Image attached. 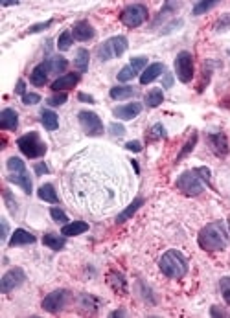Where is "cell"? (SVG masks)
<instances>
[{
    "label": "cell",
    "mask_w": 230,
    "mask_h": 318,
    "mask_svg": "<svg viewBox=\"0 0 230 318\" xmlns=\"http://www.w3.org/2000/svg\"><path fill=\"white\" fill-rule=\"evenodd\" d=\"M217 2H206V0H203V2H195V6H193V15H203V13H206V11H210L212 8H216Z\"/></svg>",
    "instance_id": "8d00e7d4"
},
{
    "label": "cell",
    "mask_w": 230,
    "mask_h": 318,
    "mask_svg": "<svg viewBox=\"0 0 230 318\" xmlns=\"http://www.w3.org/2000/svg\"><path fill=\"white\" fill-rule=\"evenodd\" d=\"M15 94H19V96H26V94H28V92H26L24 80H19V81H17V87H15Z\"/></svg>",
    "instance_id": "7dc6e473"
},
{
    "label": "cell",
    "mask_w": 230,
    "mask_h": 318,
    "mask_svg": "<svg viewBox=\"0 0 230 318\" xmlns=\"http://www.w3.org/2000/svg\"><path fill=\"white\" fill-rule=\"evenodd\" d=\"M35 243V235L29 234L28 230L17 228L10 239V247H20V245H31Z\"/></svg>",
    "instance_id": "d6986e66"
},
{
    "label": "cell",
    "mask_w": 230,
    "mask_h": 318,
    "mask_svg": "<svg viewBox=\"0 0 230 318\" xmlns=\"http://www.w3.org/2000/svg\"><path fill=\"white\" fill-rule=\"evenodd\" d=\"M26 280V272L22 270L20 267H13L10 268L8 272L2 276V280H0V293H11V291H15L17 287H20V285L24 284Z\"/></svg>",
    "instance_id": "8fae6325"
},
{
    "label": "cell",
    "mask_w": 230,
    "mask_h": 318,
    "mask_svg": "<svg viewBox=\"0 0 230 318\" xmlns=\"http://www.w3.org/2000/svg\"><path fill=\"white\" fill-rule=\"evenodd\" d=\"M228 54H230V50H228Z\"/></svg>",
    "instance_id": "9f6ffc18"
},
{
    "label": "cell",
    "mask_w": 230,
    "mask_h": 318,
    "mask_svg": "<svg viewBox=\"0 0 230 318\" xmlns=\"http://www.w3.org/2000/svg\"><path fill=\"white\" fill-rule=\"evenodd\" d=\"M88 61H90V54L87 48H79L74 59V66L78 68V72H87L88 70Z\"/></svg>",
    "instance_id": "f1b7e54d"
},
{
    "label": "cell",
    "mask_w": 230,
    "mask_h": 318,
    "mask_svg": "<svg viewBox=\"0 0 230 318\" xmlns=\"http://www.w3.org/2000/svg\"><path fill=\"white\" fill-rule=\"evenodd\" d=\"M109 284H111V287H113L116 293H120V294L127 293V282H125V278H123V274L113 272L111 274V278H109Z\"/></svg>",
    "instance_id": "f546056e"
},
{
    "label": "cell",
    "mask_w": 230,
    "mask_h": 318,
    "mask_svg": "<svg viewBox=\"0 0 230 318\" xmlns=\"http://www.w3.org/2000/svg\"><path fill=\"white\" fill-rule=\"evenodd\" d=\"M37 195H39V199L44 201V203H52V204L59 203V195L52 184H43L37 189Z\"/></svg>",
    "instance_id": "cb8c5ba5"
},
{
    "label": "cell",
    "mask_w": 230,
    "mask_h": 318,
    "mask_svg": "<svg viewBox=\"0 0 230 318\" xmlns=\"http://www.w3.org/2000/svg\"><path fill=\"white\" fill-rule=\"evenodd\" d=\"M17 145H19L20 153L28 156V158H41V156L46 154V144L41 140L37 133H28L24 136H20L17 140Z\"/></svg>",
    "instance_id": "5b68a950"
},
{
    "label": "cell",
    "mask_w": 230,
    "mask_h": 318,
    "mask_svg": "<svg viewBox=\"0 0 230 318\" xmlns=\"http://www.w3.org/2000/svg\"><path fill=\"white\" fill-rule=\"evenodd\" d=\"M166 72V66L164 63H153V65H147V68L140 74V83L142 85H149L157 80L158 75H162Z\"/></svg>",
    "instance_id": "e0dca14e"
},
{
    "label": "cell",
    "mask_w": 230,
    "mask_h": 318,
    "mask_svg": "<svg viewBox=\"0 0 230 318\" xmlns=\"http://www.w3.org/2000/svg\"><path fill=\"white\" fill-rule=\"evenodd\" d=\"M127 37L123 35H114L111 39H107L102 46L98 48V57L100 61H109V59H116V57H122L127 50Z\"/></svg>",
    "instance_id": "8992f818"
},
{
    "label": "cell",
    "mask_w": 230,
    "mask_h": 318,
    "mask_svg": "<svg viewBox=\"0 0 230 318\" xmlns=\"http://www.w3.org/2000/svg\"><path fill=\"white\" fill-rule=\"evenodd\" d=\"M78 120L81 129L85 131V134H88V136H102L103 134V122L96 112L81 110L78 114Z\"/></svg>",
    "instance_id": "30bf717a"
},
{
    "label": "cell",
    "mask_w": 230,
    "mask_h": 318,
    "mask_svg": "<svg viewBox=\"0 0 230 318\" xmlns=\"http://www.w3.org/2000/svg\"><path fill=\"white\" fill-rule=\"evenodd\" d=\"M67 100H69L67 92H57V94H54L52 98H48V105L50 107H61V105L67 103Z\"/></svg>",
    "instance_id": "f35d334b"
},
{
    "label": "cell",
    "mask_w": 230,
    "mask_h": 318,
    "mask_svg": "<svg viewBox=\"0 0 230 318\" xmlns=\"http://www.w3.org/2000/svg\"><path fill=\"white\" fill-rule=\"evenodd\" d=\"M197 138H199V134H197V131L195 133H191V136L186 140V144H184V147L181 149V153L177 154V162H181L186 154H190L191 151H193V147H195V144H197Z\"/></svg>",
    "instance_id": "d6a6232c"
},
{
    "label": "cell",
    "mask_w": 230,
    "mask_h": 318,
    "mask_svg": "<svg viewBox=\"0 0 230 318\" xmlns=\"http://www.w3.org/2000/svg\"><path fill=\"white\" fill-rule=\"evenodd\" d=\"M94 28L90 26L88 20H79L72 26V37L76 41H90L94 37Z\"/></svg>",
    "instance_id": "2e32d148"
},
{
    "label": "cell",
    "mask_w": 230,
    "mask_h": 318,
    "mask_svg": "<svg viewBox=\"0 0 230 318\" xmlns=\"http://www.w3.org/2000/svg\"><path fill=\"white\" fill-rule=\"evenodd\" d=\"M8 169H10V173H24L26 171V166L24 162L19 158V156H11V158H8Z\"/></svg>",
    "instance_id": "e575fe53"
},
{
    "label": "cell",
    "mask_w": 230,
    "mask_h": 318,
    "mask_svg": "<svg viewBox=\"0 0 230 318\" xmlns=\"http://www.w3.org/2000/svg\"><path fill=\"white\" fill-rule=\"evenodd\" d=\"M48 68H46V65L44 63H41V65H37L34 68V72H31V75H29V81H31V85H35V87H44L46 85V81H48Z\"/></svg>",
    "instance_id": "44dd1931"
},
{
    "label": "cell",
    "mask_w": 230,
    "mask_h": 318,
    "mask_svg": "<svg viewBox=\"0 0 230 318\" xmlns=\"http://www.w3.org/2000/svg\"><path fill=\"white\" fill-rule=\"evenodd\" d=\"M43 243L52 250H63L64 249V235H59V234H44L43 237Z\"/></svg>",
    "instance_id": "83f0119b"
},
{
    "label": "cell",
    "mask_w": 230,
    "mask_h": 318,
    "mask_svg": "<svg viewBox=\"0 0 230 318\" xmlns=\"http://www.w3.org/2000/svg\"><path fill=\"white\" fill-rule=\"evenodd\" d=\"M78 83H79V74H76V72H69V74L59 75L57 80L52 83V90H55V92H64V90L74 89Z\"/></svg>",
    "instance_id": "9a60e30c"
},
{
    "label": "cell",
    "mask_w": 230,
    "mask_h": 318,
    "mask_svg": "<svg viewBox=\"0 0 230 318\" xmlns=\"http://www.w3.org/2000/svg\"><path fill=\"white\" fill-rule=\"evenodd\" d=\"M41 122H43L46 131H55L59 127V116L55 114L54 110H48V109L41 110Z\"/></svg>",
    "instance_id": "484cf974"
},
{
    "label": "cell",
    "mask_w": 230,
    "mask_h": 318,
    "mask_svg": "<svg viewBox=\"0 0 230 318\" xmlns=\"http://www.w3.org/2000/svg\"><path fill=\"white\" fill-rule=\"evenodd\" d=\"M63 184L74 208L102 217L125 206L133 180L123 158L96 145L70 160L64 169Z\"/></svg>",
    "instance_id": "6da1fadb"
},
{
    "label": "cell",
    "mask_w": 230,
    "mask_h": 318,
    "mask_svg": "<svg viewBox=\"0 0 230 318\" xmlns=\"http://www.w3.org/2000/svg\"><path fill=\"white\" fill-rule=\"evenodd\" d=\"M72 43H74L72 31H63L57 39V50H61V52L70 50V48H72Z\"/></svg>",
    "instance_id": "836d02e7"
},
{
    "label": "cell",
    "mask_w": 230,
    "mask_h": 318,
    "mask_svg": "<svg viewBox=\"0 0 230 318\" xmlns=\"http://www.w3.org/2000/svg\"><path fill=\"white\" fill-rule=\"evenodd\" d=\"M146 68H147V57H133L131 63L125 65L118 72V81H120V83L131 81L133 77H137V74L144 72Z\"/></svg>",
    "instance_id": "7c38bea8"
},
{
    "label": "cell",
    "mask_w": 230,
    "mask_h": 318,
    "mask_svg": "<svg viewBox=\"0 0 230 318\" xmlns=\"http://www.w3.org/2000/svg\"><path fill=\"white\" fill-rule=\"evenodd\" d=\"M0 223H2V241H6V237H8V234H10V224H8L6 219H2Z\"/></svg>",
    "instance_id": "681fc988"
},
{
    "label": "cell",
    "mask_w": 230,
    "mask_h": 318,
    "mask_svg": "<svg viewBox=\"0 0 230 318\" xmlns=\"http://www.w3.org/2000/svg\"><path fill=\"white\" fill-rule=\"evenodd\" d=\"M111 316H125V311H123V309H118V311L111 313Z\"/></svg>",
    "instance_id": "db71d44e"
},
{
    "label": "cell",
    "mask_w": 230,
    "mask_h": 318,
    "mask_svg": "<svg viewBox=\"0 0 230 318\" xmlns=\"http://www.w3.org/2000/svg\"><path fill=\"white\" fill-rule=\"evenodd\" d=\"M210 313H212V316H230L226 311H219V309H217V305H214V307H212Z\"/></svg>",
    "instance_id": "f5cc1de1"
},
{
    "label": "cell",
    "mask_w": 230,
    "mask_h": 318,
    "mask_svg": "<svg viewBox=\"0 0 230 318\" xmlns=\"http://www.w3.org/2000/svg\"><path fill=\"white\" fill-rule=\"evenodd\" d=\"M109 133L113 134V136H123L125 134V127L120 124H111L109 125Z\"/></svg>",
    "instance_id": "f6af8a7d"
},
{
    "label": "cell",
    "mask_w": 230,
    "mask_h": 318,
    "mask_svg": "<svg viewBox=\"0 0 230 318\" xmlns=\"http://www.w3.org/2000/svg\"><path fill=\"white\" fill-rule=\"evenodd\" d=\"M4 199H6V204H8V208H10L11 214H17V201L13 199V195L10 193V189H4Z\"/></svg>",
    "instance_id": "7bdbcfd3"
},
{
    "label": "cell",
    "mask_w": 230,
    "mask_h": 318,
    "mask_svg": "<svg viewBox=\"0 0 230 318\" xmlns=\"http://www.w3.org/2000/svg\"><path fill=\"white\" fill-rule=\"evenodd\" d=\"M208 144H210V149L214 151V154H217V156H225L228 153V140H226L225 133L208 134Z\"/></svg>",
    "instance_id": "4fadbf2b"
},
{
    "label": "cell",
    "mask_w": 230,
    "mask_h": 318,
    "mask_svg": "<svg viewBox=\"0 0 230 318\" xmlns=\"http://www.w3.org/2000/svg\"><path fill=\"white\" fill-rule=\"evenodd\" d=\"M142 204H144V199H142V197H137V199H135V201H133L131 204H129L127 208L123 210L122 214H118V217H116V223H118V224L125 223V221H127V219H131L133 215L137 214V210L140 208V206H142Z\"/></svg>",
    "instance_id": "4316f807"
},
{
    "label": "cell",
    "mask_w": 230,
    "mask_h": 318,
    "mask_svg": "<svg viewBox=\"0 0 230 318\" xmlns=\"http://www.w3.org/2000/svg\"><path fill=\"white\" fill-rule=\"evenodd\" d=\"M98 305H100V300L90 296V294H81V296H79V307L88 311V313L98 311Z\"/></svg>",
    "instance_id": "4dcf8cb0"
},
{
    "label": "cell",
    "mask_w": 230,
    "mask_h": 318,
    "mask_svg": "<svg viewBox=\"0 0 230 318\" xmlns=\"http://www.w3.org/2000/svg\"><path fill=\"white\" fill-rule=\"evenodd\" d=\"M125 149L135 151V153H140V151H142V144H140L138 140H131V142H127V144H125Z\"/></svg>",
    "instance_id": "bcb514c9"
},
{
    "label": "cell",
    "mask_w": 230,
    "mask_h": 318,
    "mask_svg": "<svg viewBox=\"0 0 230 318\" xmlns=\"http://www.w3.org/2000/svg\"><path fill=\"white\" fill-rule=\"evenodd\" d=\"M158 267H160L164 276L179 280V278H184V276H186L188 259L184 258V254L179 252V250H168V252L160 258V261H158Z\"/></svg>",
    "instance_id": "277c9868"
},
{
    "label": "cell",
    "mask_w": 230,
    "mask_h": 318,
    "mask_svg": "<svg viewBox=\"0 0 230 318\" xmlns=\"http://www.w3.org/2000/svg\"><path fill=\"white\" fill-rule=\"evenodd\" d=\"M157 138H166V129L162 124H155L149 129V140H157Z\"/></svg>",
    "instance_id": "ab89813d"
},
{
    "label": "cell",
    "mask_w": 230,
    "mask_h": 318,
    "mask_svg": "<svg viewBox=\"0 0 230 318\" xmlns=\"http://www.w3.org/2000/svg\"><path fill=\"white\" fill-rule=\"evenodd\" d=\"M197 243L206 252H217L225 250L230 243V223L228 221H214L208 223L199 232Z\"/></svg>",
    "instance_id": "7a4b0ae2"
},
{
    "label": "cell",
    "mask_w": 230,
    "mask_h": 318,
    "mask_svg": "<svg viewBox=\"0 0 230 318\" xmlns=\"http://www.w3.org/2000/svg\"><path fill=\"white\" fill-rule=\"evenodd\" d=\"M173 85V77L170 72H164V83H162V87H166V89H170Z\"/></svg>",
    "instance_id": "f907efd6"
},
{
    "label": "cell",
    "mask_w": 230,
    "mask_h": 318,
    "mask_svg": "<svg viewBox=\"0 0 230 318\" xmlns=\"http://www.w3.org/2000/svg\"><path fill=\"white\" fill-rule=\"evenodd\" d=\"M19 127V114L15 109H4L0 112V129L15 131Z\"/></svg>",
    "instance_id": "ac0fdd59"
},
{
    "label": "cell",
    "mask_w": 230,
    "mask_h": 318,
    "mask_svg": "<svg viewBox=\"0 0 230 318\" xmlns=\"http://www.w3.org/2000/svg\"><path fill=\"white\" fill-rule=\"evenodd\" d=\"M147 15H149V11L144 4H129L120 13V20L127 28H138L147 20Z\"/></svg>",
    "instance_id": "52a82bcc"
},
{
    "label": "cell",
    "mask_w": 230,
    "mask_h": 318,
    "mask_svg": "<svg viewBox=\"0 0 230 318\" xmlns=\"http://www.w3.org/2000/svg\"><path fill=\"white\" fill-rule=\"evenodd\" d=\"M140 112H142V103H138V101H131V103H125L113 110V114L116 116L118 120H125V122L137 118Z\"/></svg>",
    "instance_id": "5bb4252c"
},
{
    "label": "cell",
    "mask_w": 230,
    "mask_h": 318,
    "mask_svg": "<svg viewBox=\"0 0 230 318\" xmlns=\"http://www.w3.org/2000/svg\"><path fill=\"white\" fill-rule=\"evenodd\" d=\"M78 100H79V101H83V103H96L92 96L85 94V92H79V94H78Z\"/></svg>",
    "instance_id": "c3c4849f"
},
{
    "label": "cell",
    "mask_w": 230,
    "mask_h": 318,
    "mask_svg": "<svg viewBox=\"0 0 230 318\" xmlns=\"http://www.w3.org/2000/svg\"><path fill=\"white\" fill-rule=\"evenodd\" d=\"M162 101H164V92H162L160 89H153L146 94V105L147 107H151V109L158 107Z\"/></svg>",
    "instance_id": "1f68e13d"
},
{
    "label": "cell",
    "mask_w": 230,
    "mask_h": 318,
    "mask_svg": "<svg viewBox=\"0 0 230 318\" xmlns=\"http://www.w3.org/2000/svg\"><path fill=\"white\" fill-rule=\"evenodd\" d=\"M210 179L212 171L208 168H205V166H201V168H193L184 171L177 179L175 186L186 197H197V195H201L205 191L206 186H210Z\"/></svg>",
    "instance_id": "3957f363"
},
{
    "label": "cell",
    "mask_w": 230,
    "mask_h": 318,
    "mask_svg": "<svg viewBox=\"0 0 230 318\" xmlns=\"http://www.w3.org/2000/svg\"><path fill=\"white\" fill-rule=\"evenodd\" d=\"M54 24V20L50 19V20H46V22H39V24H34L31 26V28H29L28 31H26V33H39V31H44L46 30V28H48V26H52Z\"/></svg>",
    "instance_id": "b9f144b4"
},
{
    "label": "cell",
    "mask_w": 230,
    "mask_h": 318,
    "mask_svg": "<svg viewBox=\"0 0 230 318\" xmlns=\"http://www.w3.org/2000/svg\"><path fill=\"white\" fill-rule=\"evenodd\" d=\"M214 30L217 33H223V31H230V11L225 13V15H221L219 19L216 20V24H214Z\"/></svg>",
    "instance_id": "d590c367"
},
{
    "label": "cell",
    "mask_w": 230,
    "mask_h": 318,
    "mask_svg": "<svg viewBox=\"0 0 230 318\" xmlns=\"http://www.w3.org/2000/svg\"><path fill=\"white\" fill-rule=\"evenodd\" d=\"M219 291H221V296H223V298H225V302L230 305V276H226V278H221Z\"/></svg>",
    "instance_id": "74e56055"
},
{
    "label": "cell",
    "mask_w": 230,
    "mask_h": 318,
    "mask_svg": "<svg viewBox=\"0 0 230 318\" xmlns=\"http://www.w3.org/2000/svg\"><path fill=\"white\" fill-rule=\"evenodd\" d=\"M88 230V223L85 221H74V223H67L61 228V234L64 237H74V235H79V234H85Z\"/></svg>",
    "instance_id": "ffe728a7"
},
{
    "label": "cell",
    "mask_w": 230,
    "mask_h": 318,
    "mask_svg": "<svg viewBox=\"0 0 230 318\" xmlns=\"http://www.w3.org/2000/svg\"><path fill=\"white\" fill-rule=\"evenodd\" d=\"M41 101L39 94H34V92H28L26 96H22V103L24 105H37Z\"/></svg>",
    "instance_id": "ee69618b"
},
{
    "label": "cell",
    "mask_w": 230,
    "mask_h": 318,
    "mask_svg": "<svg viewBox=\"0 0 230 318\" xmlns=\"http://www.w3.org/2000/svg\"><path fill=\"white\" fill-rule=\"evenodd\" d=\"M44 65H46L50 74H61V72L67 70L69 61L64 59V57H61V55H55V57H50V59L44 61Z\"/></svg>",
    "instance_id": "7402d4cb"
},
{
    "label": "cell",
    "mask_w": 230,
    "mask_h": 318,
    "mask_svg": "<svg viewBox=\"0 0 230 318\" xmlns=\"http://www.w3.org/2000/svg\"><path fill=\"white\" fill-rule=\"evenodd\" d=\"M50 215H52V219H54L55 223L67 224V221H69V215L64 214L61 208H52V210H50Z\"/></svg>",
    "instance_id": "60d3db41"
},
{
    "label": "cell",
    "mask_w": 230,
    "mask_h": 318,
    "mask_svg": "<svg viewBox=\"0 0 230 318\" xmlns=\"http://www.w3.org/2000/svg\"><path fill=\"white\" fill-rule=\"evenodd\" d=\"M175 72L177 77L181 83H190L195 75V70H193V55L190 52H179L175 59Z\"/></svg>",
    "instance_id": "ba28073f"
},
{
    "label": "cell",
    "mask_w": 230,
    "mask_h": 318,
    "mask_svg": "<svg viewBox=\"0 0 230 318\" xmlns=\"http://www.w3.org/2000/svg\"><path fill=\"white\" fill-rule=\"evenodd\" d=\"M133 168H135V171H137V175H138V171H140V169H138V164L135 162V160H133Z\"/></svg>",
    "instance_id": "11a10c76"
},
{
    "label": "cell",
    "mask_w": 230,
    "mask_h": 318,
    "mask_svg": "<svg viewBox=\"0 0 230 318\" xmlns=\"http://www.w3.org/2000/svg\"><path fill=\"white\" fill-rule=\"evenodd\" d=\"M8 180L10 182H13V184L20 186V188L24 189V193H31V179H29L28 171H24V173H11L10 177H8Z\"/></svg>",
    "instance_id": "603a6c76"
},
{
    "label": "cell",
    "mask_w": 230,
    "mask_h": 318,
    "mask_svg": "<svg viewBox=\"0 0 230 318\" xmlns=\"http://www.w3.org/2000/svg\"><path fill=\"white\" fill-rule=\"evenodd\" d=\"M69 302H70L69 291H67V289H57V291H54V293H50L48 296H44L43 309L52 314H57L69 305Z\"/></svg>",
    "instance_id": "9c48e42d"
},
{
    "label": "cell",
    "mask_w": 230,
    "mask_h": 318,
    "mask_svg": "<svg viewBox=\"0 0 230 318\" xmlns=\"http://www.w3.org/2000/svg\"><path fill=\"white\" fill-rule=\"evenodd\" d=\"M35 173H37V175L48 173V166L43 164V162H41V164H35Z\"/></svg>",
    "instance_id": "816d5d0a"
},
{
    "label": "cell",
    "mask_w": 230,
    "mask_h": 318,
    "mask_svg": "<svg viewBox=\"0 0 230 318\" xmlns=\"http://www.w3.org/2000/svg\"><path fill=\"white\" fill-rule=\"evenodd\" d=\"M109 96L113 98V100H127V98H133V96H137V89H133V87H127V85H120V87H113Z\"/></svg>",
    "instance_id": "d4e9b609"
}]
</instances>
